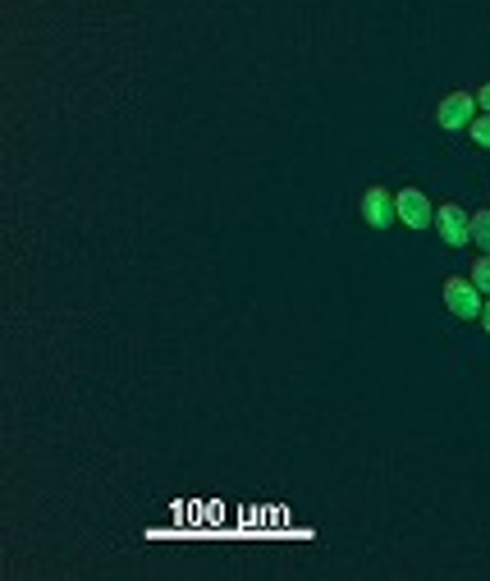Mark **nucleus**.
<instances>
[{"mask_svg": "<svg viewBox=\"0 0 490 581\" xmlns=\"http://www.w3.org/2000/svg\"><path fill=\"white\" fill-rule=\"evenodd\" d=\"M436 229H440V238H445L449 248H468V243H472V216L458 202L440 206V211H436Z\"/></svg>", "mask_w": 490, "mask_h": 581, "instance_id": "nucleus-4", "label": "nucleus"}, {"mask_svg": "<svg viewBox=\"0 0 490 581\" xmlns=\"http://www.w3.org/2000/svg\"><path fill=\"white\" fill-rule=\"evenodd\" d=\"M440 298H445V307L458 316V321H477L481 307H486V293L472 284V275H454V280H445Z\"/></svg>", "mask_w": 490, "mask_h": 581, "instance_id": "nucleus-1", "label": "nucleus"}, {"mask_svg": "<svg viewBox=\"0 0 490 581\" xmlns=\"http://www.w3.org/2000/svg\"><path fill=\"white\" fill-rule=\"evenodd\" d=\"M481 325H486V334H490V293H486V307H481Z\"/></svg>", "mask_w": 490, "mask_h": 581, "instance_id": "nucleus-10", "label": "nucleus"}, {"mask_svg": "<svg viewBox=\"0 0 490 581\" xmlns=\"http://www.w3.org/2000/svg\"><path fill=\"white\" fill-rule=\"evenodd\" d=\"M468 133L481 142V147H490V115H477V119H472V124H468Z\"/></svg>", "mask_w": 490, "mask_h": 581, "instance_id": "nucleus-8", "label": "nucleus"}, {"mask_svg": "<svg viewBox=\"0 0 490 581\" xmlns=\"http://www.w3.org/2000/svg\"><path fill=\"white\" fill-rule=\"evenodd\" d=\"M358 211H362V220H367L371 229H390L394 220H399L390 188H367V193H362V202H358Z\"/></svg>", "mask_w": 490, "mask_h": 581, "instance_id": "nucleus-5", "label": "nucleus"}, {"mask_svg": "<svg viewBox=\"0 0 490 581\" xmlns=\"http://www.w3.org/2000/svg\"><path fill=\"white\" fill-rule=\"evenodd\" d=\"M394 211H399V220L408 229L436 225V206H431V197H426L422 188H399V193H394Z\"/></svg>", "mask_w": 490, "mask_h": 581, "instance_id": "nucleus-2", "label": "nucleus"}, {"mask_svg": "<svg viewBox=\"0 0 490 581\" xmlns=\"http://www.w3.org/2000/svg\"><path fill=\"white\" fill-rule=\"evenodd\" d=\"M472 119H477V97H472V92H449V97L436 106V124L445 133L468 129Z\"/></svg>", "mask_w": 490, "mask_h": 581, "instance_id": "nucleus-3", "label": "nucleus"}, {"mask_svg": "<svg viewBox=\"0 0 490 581\" xmlns=\"http://www.w3.org/2000/svg\"><path fill=\"white\" fill-rule=\"evenodd\" d=\"M477 106H481V115H490V83L477 92Z\"/></svg>", "mask_w": 490, "mask_h": 581, "instance_id": "nucleus-9", "label": "nucleus"}, {"mask_svg": "<svg viewBox=\"0 0 490 581\" xmlns=\"http://www.w3.org/2000/svg\"><path fill=\"white\" fill-rule=\"evenodd\" d=\"M472 284H477L481 293H490V252L477 261V266H472Z\"/></svg>", "mask_w": 490, "mask_h": 581, "instance_id": "nucleus-7", "label": "nucleus"}, {"mask_svg": "<svg viewBox=\"0 0 490 581\" xmlns=\"http://www.w3.org/2000/svg\"><path fill=\"white\" fill-rule=\"evenodd\" d=\"M472 238H477L481 252H490V211H477V216H472Z\"/></svg>", "mask_w": 490, "mask_h": 581, "instance_id": "nucleus-6", "label": "nucleus"}]
</instances>
